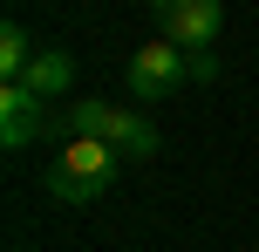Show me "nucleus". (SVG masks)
I'll return each mask as SVG.
<instances>
[{
	"label": "nucleus",
	"mask_w": 259,
	"mask_h": 252,
	"mask_svg": "<svg viewBox=\"0 0 259 252\" xmlns=\"http://www.w3.org/2000/svg\"><path fill=\"white\" fill-rule=\"evenodd\" d=\"M55 130H68V136H103V143H116L130 164H137V157H157V130H150V116L116 109V103H103V95L68 103L62 116H55Z\"/></svg>",
	"instance_id": "obj_1"
},
{
	"label": "nucleus",
	"mask_w": 259,
	"mask_h": 252,
	"mask_svg": "<svg viewBox=\"0 0 259 252\" xmlns=\"http://www.w3.org/2000/svg\"><path fill=\"white\" fill-rule=\"evenodd\" d=\"M184 82H191V68H184V48H170L164 34L143 41L137 55L123 62V89L137 95V103H164V95H178Z\"/></svg>",
	"instance_id": "obj_2"
},
{
	"label": "nucleus",
	"mask_w": 259,
	"mask_h": 252,
	"mask_svg": "<svg viewBox=\"0 0 259 252\" xmlns=\"http://www.w3.org/2000/svg\"><path fill=\"white\" fill-rule=\"evenodd\" d=\"M150 14H157V34L170 41V48H211L219 41V27H225V7L219 0H150Z\"/></svg>",
	"instance_id": "obj_3"
},
{
	"label": "nucleus",
	"mask_w": 259,
	"mask_h": 252,
	"mask_svg": "<svg viewBox=\"0 0 259 252\" xmlns=\"http://www.w3.org/2000/svg\"><path fill=\"white\" fill-rule=\"evenodd\" d=\"M41 130H55V123H48V103H41L34 89H21V82H0V143H7V150H27Z\"/></svg>",
	"instance_id": "obj_4"
},
{
	"label": "nucleus",
	"mask_w": 259,
	"mask_h": 252,
	"mask_svg": "<svg viewBox=\"0 0 259 252\" xmlns=\"http://www.w3.org/2000/svg\"><path fill=\"white\" fill-rule=\"evenodd\" d=\"M55 164H68V171H75V177H89V184H109V177H116L130 157H123L116 143H103V136H68V150H62Z\"/></svg>",
	"instance_id": "obj_5"
},
{
	"label": "nucleus",
	"mask_w": 259,
	"mask_h": 252,
	"mask_svg": "<svg viewBox=\"0 0 259 252\" xmlns=\"http://www.w3.org/2000/svg\"><path fill=\"white\" fill-rule=\"evenodd\" d=\"M21 89H34L41 103H55V95H68V89H75V55H68V48H41L34 62H27Z\"/></svg>",
	"instance_id": "obj_6"
},
{
	"label": "nucleus",
	"mask_w": 259,
	"mask_h": 252,
	"mask_svg": "<svg viewBox=\"0 0 259 252\" xmlns=\"http://www.w3.org/2000/svg\"><path fill=\"white\" fill-rule=\"evenodd\" d=\"M41 184H48V198H55V205H96V198L109 191V184H89V177H75L68 164H48V177H41Z\"/></svg>",
	"instance_id": "obj_7"
},
{
	"label": "nucleus",
	"mask_w": 259,
	"mask_h": 252,
	"mask_svg": "<svg viewBox=\"0 0 259 252\" xmlns=\"http://www.w3.org/2000/svg\"><path fill=\"white\" fill-rule=\"evenodd\" d=\"M34 55H41V48L27 41V27H21V21H7V27H0V75H7V82H21Z\"/></svg>",
	"instance_id": "obj_8"
},
{
	"label": "nucleus",
	"mask_w": 259,
	"mask_h": 252,
	"mask_svg": "<svg viewBox=\"0 0 259 252\" xmlns=\"http://www.w3.org/2000/svg\"><path fill=\"white\" fill-rule=\"evenodd\" d=\"M184 68H191V82H219V55H211V48H191Z\"/></svg>",
	"instance_id": "obj_9"
}]
</instances>
